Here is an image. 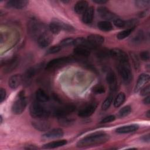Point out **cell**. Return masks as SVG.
<instances>
[{"label": "cell", "mask_w": 150, "mask_h": 150, "mask_svg": "<svg viewBox=\"0 0 150 150\" xmlns=\"http://www.w3.org/2000/svg\"><path fill=\"white\" fill-rule=\"evenodd\" d=\"M109 135L104 132H96L86 136L77 143L79 148H87L97 146L108 141Z\"/></svg>", "instance_id": "6da1fadb"}, {"label": "cell", "mask_w": 150, "mask_h": 150, "mask_svg": "<svg viewBox=\"0 0 150 150\" xmlns=\"http://www.w3.org/2000/svg\"><path fill=\"white\" fill-rule=\"evenodd\" d=\"M29 112L30 115L35 118H44L50 114L49 110L42 103L33 101L29 107Z\"/></svg>", "instance_id": "7a4b0ae2"}, {"label": "cell", "mask_w": 150, "mask_h": 150, "mask_svg": "<svg viewBox=\"0 0 150 150\" xmlns=\"http://www.w3.org/2000/svg\"><path fill=\"white\" fill-rule=\"evenodd\" d=\"M46 30L45 25L36 19H31L28 24V32L30 36L35 40Z\"/></svg>", "instance_id": "3957f363"}, {"label": "cell", "mask_w": 150, "mask_h": 150, "mask_svg": "<svg viewBox=\"0 0 150 150\" xmlns=\"http://www.w3.org/2000/svg\"><path fill=\"white\" fill-rule=\"evenodd\" d=\"M27 105V100L24 91H21L17 95L12 105V112L14 114H21L25 110Z\"/></svg>", "instance_id": "277c9868"}, {"label": "cell", "mask_w": 150, "mask_h": 150, "mask_svg": "<svg viewBox=\"0 0 150 150\" xmlns=\"http://www.w3.org/2000/svg\"><path fill=\"white\" fill-rule=\"evenodd\" d=\"M118 69L122 82L125 84H129L132 79V74L128 62H120Z\"/></svg>", "instance_id": "5b68a950"}, {"label": "cell", "mask_w": 150, "mask_h": 150, "mask_svg": "<svg viewBox=\"0 0 150 150\" xmlns=\"http://www.w3.org/2000/svg\"><path fill=\"white\" fill-rule=\"evenodd\" d=\"M74 58L70 56H64L54 59L49 61L45 66L46 70H52L64 64L71 63L74 61Z\"/></svg>", "instance_id": "8992f818"}, {"label": "cell", "mask_w": 150, "mask_h": 150, "mask_svg": "<svg viewBox=\"0 0 150 150\" xmlns=\"http://www.w3.org/2000/svg\"><path fill=\"white\" fill-rule=\"evenodd\" d=\"M76 110V106L73 104H67L56 108L53 111L54 117L61 118L64 117L72 113Z\"/></svg>", "instance_id": "52a82bcc"}, {"label": "cell", "mask_w": 150, "mask_h": 150, "mask_svg": "<svg viewBox=\"0 0 150 150\" xmlns=\"http://www.w3.org/2000/svg\"><path fill=\"white\" fill-rule=\"evenodd\" d=\"M110 56L120 61V62H128V57L127 53L124 51L118 48H114L110 50Z\"/></svg>", "instance_id": "ba28073f"}, {"label": "cell", "mask_w": 150, "mask_h": 150, "mask_svg": "<svg viewBox=\"0 0 150 150\" xmlns=\"http://www.w3.org/2000/svg\"><path fill=\"white\" fill-rule=\"evenodd\" d=\"M52 38L47 30L40 35L36 39L38 45L41 48L47 47L52 42Z\"/></svg>", "instance_id": "9c48e42d"}, {"label": "cell", "mask_w": 150, "mask_h": 150, "mask_svg": "<svg viewBox=\"0 0 150 150\" xmlns=\"http://www.w3.org/2000/svg\"><path fill=\"white\" fill-rule=\"evenodd\" d=\"M97 12L98 15L103 18V19L106 20L107 21L110 20H114L117 19V16L111 12L108 9L104 6H100L97 8Z\"/></svg>", "instance_id": "30bf717a"}, {"label": "cell", "mask_w": 150, "mask_h": 150, "mask_svg": "<svg viewBox=\"0 0 150 150\" xmlns=\"http://www.w3.org/2000/svg\"><path fill=\"white\" fill-rule=\"evenodd\" d=\"M64 135L63 129L61 128H54L50 131H47L42 135L43 139H50L62 137Z\"/></svg>", "instance_id": "8fae6325"}, {"label": "cell", "mask_w": 150, "mask_h": 150, "mask_svg": "<svg viewBox=\"0 0 150 150\" xmlns=\"http://www.w3.org/2000/svg\"><path fill=\"white\" fill-rule=\"evenodd\" d=\"M96 107L97 105L95 103L88 104L79 110L78 112V115L83 118L88 117L94 113L96 109Z\"/></svg>", "instance_id": "7c38bea8"}, {"label": "cell", "mask_w": 150, "mask_h": 150, "mask_svg": "<svg viewBox=\"0 0 150 150\" xmlns=\"http://www.w3.org/2000/svg\"><path fill=\"white\" fill-rule=\"evenodd\" d=\"M149 79L150 77L149 74L145 73L141 74L138 78L136 85L134 88V91L137 93L140 91L145 86V85L149 82Z\"/></svg>", "instance_id": "4fadbf2b"}, {"label": "cell", "mask_w": 150, "mask_h": 150, "mask_svg": "<svg viewBox=\"0 0 150 150\" xmlns=\"http://www.w3.org/2000/svg\"><path fill=\"white\" fill-rule=\"evenodd\" d=\"M32 125L33 128L39 131H45L48 130L50 127V124L42 118V120H38L32 122Z\"/></svg>", "instance_id": "5bb4252c"}, {"label": "cell", "mask_w": 150, "mask_h": 150, "mask_svg": "<svg viewBox=\"0 0 150 150\" xmlns=\"http://www.w3.org/2000/svg\"><path fill=\"white\" fill-rule=\"evenodd\" d=\"M87 39L95 49L101 45L104 42V37L97 34H91L88 35Z\"/></svg>", "instance_id": "9a60e30c"}, {"label": "cell", "mask_w": 150, "mask_h": 150, "mask_svg": "<svg viewBox=\"0 0 150 150\" xmlns=\"http://www.w3.org/2000/svg\"><path fill=\"white\" fill-rule=\"evenodd\" d=\"M106 80L109 84L110 90L115 91L117 89V81L115 74L112 71H109L106 76Z\"/></svg>", "instance_id": "2e32d148"}, {"label": "cell", "mask_w": 150, "mask_h": 150, "mask_svg": "<svg viewBox=\"0 0 150 150\" xmlns=\"http://www.w3.org/2000/svg\"><path fill=\"white\" fill-rule=\"evenodd\" d=\"M94 10L93 6L88 7L86 11L83 13L82 16V21L84 23L88 25L90 24L93 20Z\"/></svg>", "instance_id": "e0dca14e"}, {"label": "cell", "mask_w": 150, "mask_h": 150, "mask_svg": "<svg viewBox=\"0 0 150 150\" xmlns=\"http://www.w3.org/2000/svg\"><path fill=\"white\" fill-rule=\"evenodd\" d=\"M23 77L21 74H14L9 79L8 84L11 88L15 89L21 85Z\"/></svg>", "instance_id": "ac0fdd59"}, {"label": "cell", "mask_w": 150, "mask_h": 150, "mask_svg": "<svg viewBox=\"0 0 150 150\" xmlns=\"http://www.w3.org/2000/svg\"><path fill=\"white\" fill-rule=\"evenodd\" d=\"M29 3L26 0H11L7 2L6 6L15 9H22L25 8Z\"/></svg>", "instance_id": "d6986e66"}, {"label": "cell", "mask_w": 150, "mask_h": 150, "mask_svg": "<svg viewBox=\"0 0 150 150\" xmlns=\"http://www.w3.org/2000/svg\"><path fill=\"white\" fill-rule=\"evenodd\" d=\"M139 128L137 124H131L124 125L116 129V132L118 134H127L136 131Z\"/></svg>", "instance_id": "ffe728a7"}, {"label": "cell", "mask_w": 150, "mask_h": 150, "mask_svg": "<svg viewBox=\"0 0 150 150\" xmlns=\"http://www.w3.org/2000/svg\"><path fill=\"white\" fill-rule=\"evenodd\" d=\"M42 67V64H38V66L35 67H32L28 69L25 72L23 77V80H25L26 82H28L36 73V72L40 69Z\"/></svg>", "instance_id": "44dd1931"}, {"label": "cell", "mask_w": 150, "mask_h": 150, "mask_svg": "<svg viewBox=\"0 0 150 150\" xmlns=\"http://www.w3.org/2000/svg\"><path fill=\"white\" fill-rule=\"evenodd\" d=\"M74 45L76 46H79L84 47L87 49L88 50L94 49H95L87 40V39H84V38H77L74 39Z\"/></svg>", "instance_id": "7402d4cb"}, {"label": "cell", "mask_w": 150, "mask_h": 150, "mask_svg": "<svg viewBox=\"0 0 150 150\" xmlns=\"http://www.w3.org/2000/svg\"><path fill=\"white\" fill-rule=\"evenodd\" d=\"M88 2L86 1H79L74 5V9L77 14H83L88 8Z\"/></svg>", "instance_id": "603a6c76"}, {"label": "cell", "mask_w": 150, "mask_h": 150, "mask_svg": "<svg viewBox=\"0 0 150 150\" xmlns=\"http://www.w3.org/2000/svg\"><path fill=\"white\" fill-rule=\"evenodd\" d=\"M67 141L65 139L52 141L43 145L42 148L43 149H53L57 147L64 146L67 144Z\"/></svg>", "instance_id": "cb8c5ba5"}, {"label": "cell", "mask_w": 150, "mask_h": 150, "mask_svg": "<svg viewBox=\"0 0 150 150\" xmlns=\"http://www.w3.org/2000/svg\"><path fill=\"white\" fill-rule=\"evenodd\" d=\"M18 64V60L16 57H13L5 62V71L10 72L15 69Z\"/></svg>", "instance_id": "d4e9b609"}, {"label": "cell", "mask_w": 150, "mask_h": 150, "mask_svg": "<svg viewBox=\"0 0 150 150\" xmlns=\"http://www.w3.org/2000/svg\"><path fill=\"white\" fill-rule=\"evenodd\" d=\"M144 33L142 30H138L130 39V42L135 45H139L142 43L144 39Z\"/></svg>", "instance_id": "484cf974"}, {"label": "cell", "mask_w": 150, "mask_h": 150, "mask_svg": "<svg viewBox=\"0 0 150 150\" xmlns=\"http://www.w3.org/2000/svg\"><path fill=\"white\" fill-rule=\"evenodd\" d=\"M36 98L38 101L40 103H46L49 100V96L42 89L39 88L36 91Z\"/></svg>", "instance_id": "4316f807"}, {"label": "cell", "mask_w": 150, "mask_h": 150, "mask_svg": "<svg viewBox=\"0 0 150 150\" xmlns=\"http://www.w3.org/2000/svg\"><path fill=\"white\" fill-rule=\"evenodd\" d=\"M73 52L75 55L83 57H87L90 55L89 50L82 47L76 46L74 49Z\"/></svg>", "instance_id": "83f0119b"}, {"label": "cell", "mask_w": 150, "mask_h": 150, "mask_svg": "<svg viewBox=\"0 0 150 150\" xmlns=\"http://www.w3.org/2000/svg\"><path fill=\"white\" fill-rule=\"evenodd\" d=\"M97 27L102 31L108 32L112 29V25L109 21H100L97 23Z\"/></svg>", "instance_id": "f1b7e54d"}, {"label": "cell", "mask_w": 150, "mask_h": 150, "mask_svg": "<svg viewBox=\"0 0 150 150\" xmlns=\"http://www.w3.org/2000/svg\"><path fill=\"white\" fill-rule=\"evenodd\" d=\"M49 29L53 34H57L62 30L59 23V21H54L49 24Z\"/></svg>", "instance_id": "f546056e"}, {"label": "cell", "mask_w": 150, "mask_h": 150, "mask_svg": "<svg viewBox=\"0 0 150 150\" xmlns=\"http://www.w3.org/2000/svg\"><path fill=\"white\" fill-rule=\"evenodd\" d=\"M125 101V95L124 93H120L116 96L114 101V105L115 107L117 108L120 107Z\"/></svg>", "instance_id": "4dcf8cb0"}, {"label": "cell", "mask_w": 150, "mask_h": 150, "mask_svg": "<svg viewBox=\"0 0 150 150\" xmlns=\"http://www.w3.org/2000/svg\"><path fill=\"white\" fill-rule=\"evenodd\" d=\"M58 122L61 126L69 127L71 126L74 122V120L71 118H68L66 117L59 118Z\"/></svg>", "instance_id": "1f68e13d"}, {"label": "cell", "mask_w": 150, "mask_h": 150, "mask_svg": "<svg viewBox=\"0 0 150 150\" xmlns=\"http://www.w3.org/2000/svg\"><path fill=\"white\" fill-rule=\"evenodd\" d=\"M131 112V107L129 105H125L121 108L118 112V117L120 118H124L128 115Z\"/></svg>", "instance_id": "d6a6232c"}, {"label": "cell", "mask_w": 150, "mask_h": 150, "mask_svg": "<svg viewBox=\"0 0 150 150\" xmlns=\"http://www.w3.org/2000/svg\"><path fill=\"white\" fill-rule=\"evenodd\" d=\"M134 29V28H129V29H127L125 30H124L119 32L117 35V39H118L120 40H122V39L126 38L131 33V32L133 31Z\"/></svg>", "instance_id": "836d02e7"}, {"label": "cell", "mask_w": 150, "mask_h": 150, "mask_svg": "<svg viewBox=\"0 0 150 150\" xmlns=\"http://www.w3.org/2000/svg\"><path fill=\"white\" fill-rule=\"evenodd\" d=\"M112 100H113L112 95H110L108 97H107L102 104V105H101L102 110H108L112 102Z\"/></svg>", "instance_id": "e575fe53"}, {"label": "cell", "mask_w": 150, "mask_h": 150, "mask_svg": "<svg viewBox=\"0 0 150 150\" xmlns=\"http://www.w3.org/2000/svg\"><path fill=\"white\" fill-rule=\"evenodd\" d=\"M74 39L72 38H67L62 40L60 42V46L61 47H67L74 45Z\"/></svg>", "instance_id": "d590c367"}, {"label": "cell", "mask_w": 150, "mask_h": 150, "mask_svg": "<svg viewBox=\"0 0 150 150\" xmlns=\"http://www.w3.org/2000/svg\"><path fill=\"white\" fill-rule=\"evenodd\" d=\"M92 91L96 94H101L104 93L105 90L103 86L100 84H97L92 88Z\"/></svg>", "instance_id": "8d00e7d4"}, {"label": "cell", "mask_w": 150, "mask_h": 150, "mask_svg": "<svg viewBox=\"0 0 150 150\" xmlns=\"http://www.w3.org/2000/svg\"><path fill=\"white\" fill-rule=\"evenodd\" d=\"M149 3L150 2L148 0H138L135 1V5L139 8H146L149 6Z\"/></svg>", "instance_id": "74e56055"}, {"label": "cell", "mask_w": 150, "mask_h": 150, "mask_svg": "<svg viewBox=\"0 0 150 150\" xmlns=\"http://www.w3.org/2000/svg\"><path fill=\"white\" fill-rule=\"evenodd\" d=\"M114 24L117 28H126V21H124L121 19L117 18L114 19Z\"/></svg>", "instance_id": "f35d334b"}, {"label": "cell", "mask_w": 150, "mask_h": 150, "mask_svg": "<svg viewBox=\"0 0 150 150\" xmlns=\"http://www.w3.org/2000/svg\"><path fill=\"white\" fill-rule=\"evenodd\" d=\"M62 47L60 45H54L49 47L46 52L47 54H54L59 52L61 50Z\"/></svg>", "instance_id": "ab89813d"}, {"label": "cell", "mask_w": 150, "mask_h": 150, "mask_svg": "<svg viewBox=\"0 0 150 150\" xmlns=\"http://www.w3.org/2000/svg\"><path fill=\"white\" fill-rule=\"evenodd\" d=\"M115 119V117L114 115H108V116L105 117V118H104L100 121V123L104 124V123L110 122H112V121H114Z\"/></svg>", "instance_id": "60d3db41"}, {"label": "cell", "mask_w": 150, "mask_h": 150, "mask_svg": "<svg viewBox=\"0 0 150 150\" xmlns=\"http://www.w3.org/2000/svg\"><path fill=\"white\" fill-rule=\"evenodd\" d=\"M140 58L144 61H148L149 59V53L148 51H143L139 54Z\"/></svg>", "instance_id": "b9f144b4"}, {"label": "cell", "mask_w": 150, "mask_h": 150, "mask_svg": "<svg viewBox=\"0 0 150 150\" xmlns=\"http://www.w3.org/2000/svg\"><path fill=\"white\" fill-rule=\"evenodd\" d=\"M149 91H150V88H149V85H148L144 87H143L141 90H140V94L142 96H148L149 94Z\"/></svg>", "instance_id": "7bdbcfd3"}, {"label": "cell", "mask_w": 150, "mask_h": 150, "mask_svg": "<svg viewBox=\"0 0 150 150\" xmlns=\"http://www.w3.org/2000/svg\"><path fill=\"white\" fill-rule=\"evenodd\" d=\"M108 56H110V50H100L97 53V56L101 58L107 57Z\"/></svg>", "instance_id": "ee69618b"}, {"label": "cell", "mask_w": 150, "mask_h": 150, "mask_svg": "<svg viewBox=\"0 0 150 150\" xmlns=\"http://www.w3.org/2000/svg\"><path fill=\"white\" fill-rule=\"evenodd\" d=\"M6 97V91L4 88H1L0 89V102L2 103Z\"/></svg>", "instance_id": "f6af8a7d"}, {"label": "cell", "mask_w": 150, "mask_h": 150, "mask_svg": "<svg viewBox=\"0 0 150 150\" xmlns=\"http://www.w3.org/2000/svg\"><path fill=\"white\" fill-rule=\"evenodd\" d=\"M141 139H142L143 141H144V142H149V134H148V135H146L143 136V137L141 138Z\"/></svg>", "instance_id": "bcb514c9"}, {"label": "cell", "mask_w": 150, "mask_h": 150, "mask_svg": "<svg viewBox=\"0 0 150 150\" xmlns=\"http://www.w3.org/2000/svg\"><path fill=\"white\" fill-rule=\"evenodd\" d=\"M143 103L145 104H149L150 103V97L149 95H148L147 97H146L144 100H143Z\"/></svg>", "instance_id": "7dc6e473"}, {"label": "cell", "mask_w": 150, "mask_h": 150, "mask_svg": "<svg viewBox=\"0 0 150 150\" xmlns=\"http://www.w3.org/2000/svg\"><path fill=\"white\" fill-rule=\"evenodd\" d=\"M93 2L98 4H104L107 2V1L105 0H93Z\"/></svg>", "instance_id": "c3c4849f"}, {"label": "cell", "mask_w": 150, "mask_h": 150, "mask_svg": "<svg viewBox=\"0 0 150 150\" xmlns=\"http://www.w3.org/2000/svg\"><path fill=\"white\" fill-rule=\"evenodd\" d=\"M147 117H149V111H148L147 112Z\"/></svg>", "instance_id": "681fc988"}]
</instances>
